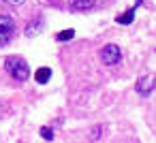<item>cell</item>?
Instances as JSON below:
<instances>
[{"label": "cell", "mask_w": 156, "mask_h": 143, "mask_svg": "<svg viewBox=\"0 0 156 143\" xmlns=\"http://www.w3.org/2000/svg\"><path fill=\"white\" fill-rule=\"evenodd\" d=\"M5 68H7V73H9L15 81H26L28 75H30V68H28L26 60H22V58H7Z\"/></svg>", "instance_id": "6da1fadb"}, {"label": "cell", "mask_w": 156, "mask_h": 143, "mask_svg": "<svg viewBox=\"0 0 156 143\" xmlns=\"http://www.w3.org/2000/svg\"><path fill=\"white\" fill-rule=\"evenodd\" d=\"M15 32V22L9 15H0V47H5Z\"/></svg>", "instance_id": "7a4b0ae2"}, {"label": "cell", "mask_w": 156, "mask_h": 143, "mask_svg": "<svg viewBox=\"0 0 156 143\" xmlns=\"http://www.w3.org/2000/svg\"><path fill=\"white\" fill-rule=\"evenodd\" d=\"M101 58H103L105 64L113 66V64H118V62L122 60V49H120L118 45H105V47L101 49Z\"/></svg>", "instance_id": "3957f363"}, {"label": "cell", "mask_w": 156, "mask_h": 143, "mask_svg": "<svg viewBox=\"0 0 156 143\" xmlns=\"http://www.w3.org/2000/svg\"><path fill=\"white\" fill-rule=\"evenodd\" d=\"M154 85H156V77L154 75H145V77H141L137 81V92L141 96H150V92L154 90Z\"/></svg>", "instance_id": "277c9868"}, {"label": "cell", "mask_w": 156, "mask_h": 143, "mask_svg": "<svg viewBox=\"0 0 156 143\" xmlns=\"http://www.w3.org/2000/svg\"><path fill=\"white\" fill-rule=\"evenodd\" d=\"M96 5V0H69L71 11H88Z\"/></svg>", "instance_id": "5b68a950"}, {"label": "cell", "mask_w": 156, "mask_h": 143, "mask_svg": "<svg viewBox=\"0 0 156 143\" xmlns=\"http://www.w3.org/2000/svg\"><path fill=\"white\" fill-rule=\"evenodd\" d=\"M34 79H37V83H47V81L51 79V68H47V66L39 68L37 75H34Z\"/></svg>", "instance_id": "8992f818"}, {"label": "cell", "mask_w": 156, "mask_h": 143, "mask_svg": "<svg viewBox=\"0 0 156 143\" xmlns=\"http://www.w3.org/2000/svg\"><path fill=\"white\" fill-rule=\"evenodd\" d=\"M133 17H135V7H133V9H128L124 15H120L115 22H118V24H130V22H133Z\"/></svg>", "instance_id": "52a82bcc"}, {"label": "cell", "mask_w": 156, "mask_h": 143, "mask_svg": "<svg viewBox=\"0 0 156 143\" xmlns=\"http://www.w3.org/2000/svg\"><path fill=\"white\" fill-rule=\"evenodd\" d=\"M73 37H75V30H62L56 39H58V41H71Z\"/></svg>", "instance_id": "ba28073f"}, {"label": "cell", "mask_w": 156, "mask_h": 143, "mask_svg": "<svg viewBox=\"0 0 156 143\" xmlns=\"http://www.w3.org/2000/svg\"><path fill=\"white\" fill-rule=\"evenodd\" d=\"M41 134H43V139H45V141H51V139H54V130H51V128H47V126H45V128H41Z\"/></svg>", "instance_id": "9c48e42d"}, {"label": "cell", "mask_w": 156, "mask_h": 143, "mask_svg": "<svg viewBox=\"0 0 156 143\" xmlns=\"http://www.w3.org/2000/svg\"><path fill=\"white\" fill-rule=\"evenodd\" d=\"M5 2H9V5H15V7H17V5H22V2H24V0H5Z\"/></svg>", "instance_id": "30bf717a"}]
</instances>
